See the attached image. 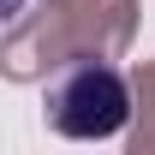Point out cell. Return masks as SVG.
<instances>
[{"label": "cell", "mask_w": 155, "mask_h": 155, "mask_svg": "<svg viewBox=\"0 0 155 155\" xmlns=\"http://www.w3.org/2000/svg\"><path fill=\"white\" fill-rule=\"evenodd\" d=\"M131 119V90L107 60H66L48 84V125L66 137H114Z\"/></svg>", "instance_id": "obj_1"}, {"label": "cell", "mask_w": 155, "mask_h": 155, "mask_svg": "<svg viewBox=\"0 0 155 155\" xmlns=\"http://www.w3.org/2000/svg\"><path fill=\"white\" fill-rule=\"evenodd\" d=\"M18 12H24V0H0V24H12Z\"/></svg>", "instance_id": "obj_2"}]
</instances>
